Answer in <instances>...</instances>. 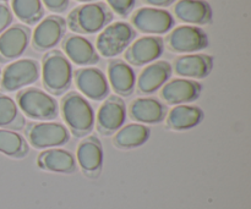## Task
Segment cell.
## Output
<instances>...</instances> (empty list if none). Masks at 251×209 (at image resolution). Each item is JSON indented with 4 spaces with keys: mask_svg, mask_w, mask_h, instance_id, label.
<instances>
[{
    "mask_svg": "<svg viewBox=\"0 0 251 209\" xmlns=\"http://www.w3.org/2000/svg\"><path fill=\"white\" fill-rule=\"evenodd\" d=\"M65 31V20L58 15H50L41 20L36 26L32 36V46L36 50H49L63 39Z\"/></svg>",
    "mask_w": 251,
    "mask_h": 209,
    "instance_id": "10",
    "label": "cell"
},
{
    "mask_svg": "<svg viewBox=\"0 0 251 209\" xmlns=\"http://www.w3.org/2000/svg\"><path fill=\"white\" fill-rule=\"evenodd\" d=\"M1 1H5V0H1Z\"/></svg>",
    "mask_w": 251,
    "mask_h": 209,
    "instance_id": "35",
    "label": "cell"
},
{
    "mask_svg": "<svg viewBox=\"0 0 251 209\" xmlns=\"http://www.w3.org/2000/svg\"><path fill=\"white\" fill-rule=\"evenodd\" d=\"M77 1L85 2V4H87V2H95V0H77Z\"/></svg>",
    "mask_w": 251,
    "mask_h": 209,
    "instance_id": "33",
    "label": "cell"
},
{
    "mask_svg": "<svg viewBox=\"0 0 251 209\" xmlns=\"http://www.w3.org/2000/svg\"><path fill=\"white\" fill-rule=\"evenodd\" d=\"M146 4L151 5L152 7H166V6H169V5L173 4L176 0H144Z\"/></svg>",
    "mask_w": 251,
    "mask_h": 209,
    "instance_id": "32",
    "label": "cell"
},
{
    "mask_svg": "<svg viewBox=\"0 0 251 209\" xmlns=\"http://www.w3.org/2000/svg\"><path fill=\"white\" fill-rule=\"evenodd\" d=\"M112 19V11L104 2H87L69 14L66 24L75 33L93 34L108 26Z\"/></svg>",
    "mask_w": 251,
    "mask_h": 209,
    "instance_id": "2",
    "label": "cell"
},
{
    "mask_svg": "<svg viewBox=\"0 0 251 209\" xmlns=\"http://www.w3.org/2000/svg\"><path fill=\"white\" fill-rule=\"evenodd\" d=\"M150 135L151 131L144 124H130L118 130L115 136L113 137V143L122 149L137 148L146 143Z\"/></svg>",
    "mask_w": 251,
    "mask_h": 209,
    "instance_id": "25",
    "label": "cell"
},
{
    "mask_svg": "<svg viewBox=\"0 0 251 209\" xmlns=\"http://www.w3.org/2000/svg\"><path fill=\"white\" fill-rule=\"evenodd\" d=\"M26 139L34 148L47 149L68 143L70 132L68 127L59 122H37L28 125L26 129Z\"/></svg>",
    "mask_w": 251,
    "mask_h": 209,
    "instance_id": "7",
    "label": "cell"
},
{
    "mask_svg": "<svg viewBox=\"0 0 251 209\" xmlns=\"http://www.w3.org/2000/svg\"><path fill=\"white\" fill-rule=\"evenodd\" d=\"M41 75L39 64L33 59H19L4 69L0 78V86L6 92L24 88L37 82Z\"/></svg>",
    "mask_w": 251,
    "mask_h": 209,
    "instance_id": "6",
    "label": "cell"
},
{
    "mask_svg": "<svg viewBox=\"0 0 251 209\" xmlns=\"http://www.w3.org/2000/svg\"><path fill=\"white\" fill-rule=\"evenodd\" d=\"M0 153L12 158H22L28 153L26 139L14 130L0 129Z\"/></svg>",
    "mask_w": 251,
    "mask_h": 209,
    "instance_id": "27",
    "label": "cell"
},
{
    "mask_svg": "<svg viewBox=\"0 0 251 209\" xmlns=\"http://www.w3.org/2000/svg\"><path fill=\"white\" fill-rule=\"evenodd\" d=\"M136 32L127 22L117 21L108 24L96 39V50L104 58H114L126 50Z\"/></svg>",
    "mask_w": 251,
    "mask_h": 209,
    "instance_id": "5",
    "label": "cell"
},
{
    "mask_svg": "<svg viewBox=\"0 0 251 209\" xmlns=\"http://www.w3.org/2000/svg\"><path fill=\"white\" fill-rule=\"evenodd\" d=\"M202 86L188 78H173L162 86L161 98L167 104L176 105L196 100L200 95Z\"/></svg>",
    "mask_w": 251,
    "mask_h": 209,
    "instance_id": "15",
    "label": "cell"
},
{
    "mask_svg": "<svg viewBox=\"0 0 251 209\" xmlns=\"http://www.w3.org/2000/svg\"><path fill=\"white\" fill-rule=\"evenodd\" d=\"M61 112L65 124L73 135L85 137L95 127V112L82 94L69 92L61 99Z\"/></svg>",
    "mask_w": 251,
    "mask_h": 209,
    "instance_id": "1",
    "label": "cell"
},
{
    "mask_svg": "<svg viewBox=\"0 0 251 209\" xmlns=\"http://www.w3.org/2000/svg\"><path fill=\"white\" fill-rule=\"evenodd\" d=\"M0 75H1V71H0Z\"/></svg>",
    "mask_w": 251,
    "mask_h": 209,
    "instance_id": "34",
    "label": "cell"
},
{
    "mask_svg": "<svg viewBox=\"0 0 251 209\" xmlns=\"http://www.w3.org/2000/svg\"><path fill=\"white\" fill-rule=\"evenodd\" d=\"M129 114L141 124H158L166 119L167 108L154 98H137L130 104Z\"/></svg>",
    "mask_w": 251,
    "mask_h": 209,
    "instance_id": "21",
    "label": "cell"
},
{
    "mask_svg": "<svg viewBox=\"0 0 251 209\" xmlns=\"http://www.w3.org/2000/svg\"><path fill=\"white\" fill-rule=\"evenodd\" d=\"M73 65L59 50H50L43 56L42 78L43 86L49 93L60 95L70 87L73 81Z\"/></svg>",
    "mask_w": 251,
    "mask_h": 209,
    "instance_id": "3",
    "label": "cell"
},
{
    "mask_svg": "<svg viewBox=\"0 0 251 209\" xmlns=\"http://www.w3.org/2000/svg\"><path fill=\"white\" fill-rule=\"evenodd\" d=\"M11 7L17 19L26 24H36L44 15L41 0H11Z\"/></svg>",
    "mask_w": 251,
    "mask_h": 209,
    "instance_id": "28",
    "label": "cell"
},
{
    "mask_svg": "<svg viewBox=\"0 0 251 209\" xmlns=\"http://www.w3.org/2000/svg\"><path fill=\"white\" fill-rule=\"evenodd\" d=\"M137 31L149 34H163L173 28L176 20L169 11L159 7H141L131 17Z\"/></svg>",
    "mask_w": 251,
    "mask_h": 209,
    "instance_id": "9",
    "label": "cell"
},
{
    "mask_svg": "<svg viewBox=\"0 0 251 209\" xmlns=\"http://www.w3.org/2000/svg\"><path fill=\"white\" fill-rule=\"evenodd\" d=\"M172 75V65L166 60H158L147 65L137 78V88L140 93L151 94L169 80Z\"/></svg>",
    "mask_w": 251,
    "mask_h": 209,
    "instance_id": "19",
    "label": "cell"
},
{
    "mask_svg": "<svg viewBox=\"0 0 251 209\" xmlns=\"http://www.w3.org/2000/svg\"><path fill=\"white\" fill-rule=\"evenodd\" d=\"M65 56L80 66L95 65L100 61V55L90 39L81 34H69L63 41Z\"/></svg>",
    "mask_w": 251,
    "mask_h": 209,
    "instance_id": "16",
    "label": "cell"
},
{
    "mask_svg": "<svg viewBox=\"0 0 251 209\" xmlns=\"http://www.w3.org/2000/svg\"><path fill=\"white\" fill-rule=\"evenodd\" d=\"M31 31L24 24H15L0 33V60L7 61L20 58L27 49Z\"/></svg>",
    "mask_w": 251,
    "mask_h": 209,
    "instance_id": "14",
    "label": "cell"
},
{
    "mask_svg": "<svg viewBox=\"0 0 251 209\" xmlns=\"http://www.w3.org/2000/svg\"><path fill=\"white\" fill-rule=\"evenodd\" d=\"M75 83L85 97L103 100L109 93V83L102 70L97 68H82L75 71Z\"/></svg>",
    "mask_w": 251,
    "mask_h": 209,
    "instance_id": "13",
    "label": "cell"
},
{
    "mask_svg": "<svg viewBox=\"0 0 251 209\" xmlns=\"http://www.w3.org/2000/svg\"><path fill=\"white\" fill-rule=\"evenodd\" d=\"M41 169L54 173H73L76 170L75 157L69 151L61 148H49L38 157Z\"/></svg>",
    "mask_w": 251,
    "mask_h": 209,
    "instance_id": "23",
    "label": "cell"
},
{
    "mask_svg": "<svg viewBox=\"0 0 251 209\" xmlns=\"http://www.w3.org/2000/svg\"><path fill=\"white\" fill-rule=\"evenodd\" d=\"M16 102L19 109L31 119L47 121L55 119L59 114L56 100L39 88H24L17 93Z\"/></svg>",
    "mask_w": 251,
    "mask_h": 209,
    "instance_id": "4",
    "label": "cell"
},
{
    "mask_svg": "<svg viewBox=\"0 0 251 209\" xmlns=\"http://www.w3.org/2000/svg\"><path fill=\"white\" fill-rule=\"evenodd\" d=\"M42 4L51 12H63L68 9L69 0H41Z\"/></svg>",
    "mask_w": 251,
    "mask_h": 209,
    "instance_id": "31",
    "label": "cell"
},
{
    "mask_svg": "<svg viewBox=\"0 0 251 209\" xmlns=\"http://www.w3.org/2000/svg\"><path fill=\"white\" fill-rule=\"evenodd\" d=\"M167 44L172 51L193 54L207 48L208 37L200 27L184 24L174 28L168 34Z\"/></svg>",
    "mask_w": 251,
    "mask_h": 209,
    "instance_id": "8",
    "label": "cell"
},
{
    "mask_svg": "<svg viewBox=\"0 0 251 209\" xmlns=\"http://www.w3.org/2000/svg\"><path fill=\"white\" fill-rule=\"evenodd\" d=\"M76 158L83 173L91 178H97L103 164V149L100 139L95 136L85 137L78 144Z\"/></svg>",
    "mask_w": 251,
    "mask_h": 209,
    "instance_id": "17",
    "label": "cell"
},
{
    "mask_svg": "<svg viewBox=\"0 0 251 209\" xmlns=\"http://www.w3.org/2000/svg\"><path fill=\"white\" fill-rule=\"evenodd\" d=\"M108 80L114 92L123 97L131 94L136 85L134 69L123 60H112L108 64Z\"/></svg>",
    "mask_w": 251,
    "mask_h": 209,
    "instance_id": "20",
    "label": "cell"
},
{
    "mask_svg": "<svg viewBox=\"0 0 251 209\" xmlns=\"http://www.w3.org/2000/svg\"><path fill=\"white\" fill-rule=\"evenodd\" d=\"M174 14L191 24H207L212 20V9L205 0H179L174 5Z\"/></svg>",
    "mask_w": 251,
    "mask_h": 209,
    "instance_id": "22",
    "label": "cell"
},
{
    "mask_svg": "<svg viewBox=\"0 0 251 209\" xmlns=\"http://www.w3.org/2000/svg\"><path fill=\"white\" fill-rule=\"evenodd\" d=\"M12 12L6 4L0 2V33L5 31L12 22Z\"/></svg>",
    "mask_w": 251,
    "mask_h": 209,
    "instance_id": "30",
    "label": "cell"
},
{
    "mask_svg": "<svg viewBox=\"0 0 251 209\" xmlns=\"http://www.w3.org/2000/svg\"><path fill=\"white\" fill-rule=\"evenodd\" d=\"M136 0H107V4L110 9L119 16H127L135 6Z\"/></svg>",
    "mask_w": 251,
    "mask_h": 209,
    "instance_id": "29",
    "label": "cell"
},
{
    "mask_svg": "<svg viewBox=\"0 0 251 209\" xmlns=\"http://www.w3.org/2000/svg\"><path fill=\"white\" fill-rule=\"evenodd\" d=\"M164 51V43L161 37L145 36L132 42L125 50V60L134 66H142L153 63Z\"/></svg>",
    "mask_w": 251,
    "mask_h": 209,
    "instance_id": "12",
    "label": "cell"
},
{
    "mask_svg": "<svg viewBox=\"0 0 251 209\" xmlns=\"http://www.w3.org/2000/svg\"><path fill=\"white\" fill-rule=\"evenodd\" d=\"M25 124V117L20 113L16 102L9 95L0 93V127L15 131L24 129Z\"/></svg>",
    "mask_w": 251,
    "mask_h": 209,
    "instance_id": "26",
    "label": "cell"
},
{
    "mask_svg": "<svg viewBox=\"0 0 251 209\" xmlns=\"http://www.w3.org/2000/svg\"><path fill=\"white\" fill-rule=\"evenodd\" d=\"M213 68V59L207 54H185L176 58L174 72L186 78H205Z\"/></svg>",
    "mask_w": 251,
    "mask_h": 209,
    "instance_id": "18",
    "label": "cell"
},
{
    "mask_svg": "<svg viewBox=\"0 0 251 209\" xmlns=\"http://www.w3.org/2000/svg\"><path fill=\"white\" fill-rule=\"evenodd\" d=\"M203 120V112L194 105L179 104L167 116V126L176 131H184L198 126Z\"/></svg>",
    "mask_w": 251,
    "mask_h": 209,
    "instance_id": "24",
    "label": "cell"
},
{
    "mask_svg": "<svg viewBox=\"0 0 251 209\" xmlns=\"http://www.w3.org/2000/svg\"><path fill=\"white\" fill-rule=\"evenodd\" d=\"M126 120V107L122 98L117 95L107 98L98 109L96 116L97 130L102 135H112L123 127Z\"/></svg>",
    "mask_w": 251,
    "mask_h": 209,
    "instance_id": "11",
    "label": "cell"
}]
</instances>
